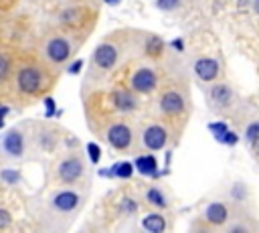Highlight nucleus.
Here are the masks:
<instances>
[{
    "label": "nucleus",
    "mask_w": 259,
    "mask_h": 233,
    "mask_svg": "<svg viewBox=\"0 0 259 233\" xmlns=\"http://www.w3.org/2000/svg\"><path fill=\"white\" fill-rule=\"evenodd\" d=\"M245 136H247L249 142H253V140L259 136V124H251V126L247 128V134H245Z\"/></svg>",
    "instance_id": "23"
},
{
    "label": "nucleus",
    "mask_w": 259,
    "mask_h": 233,
    "mask_svg": "<svg viewBox=\"0 0 259 233\" xmlns=\"http://www.w3.org/2000/svg\"><path fill=\"white\" fill-rule=\"evenodd\" d=\"M93 59H95V63H97L101 69H109V67H113L115 61H117V49L111 47V45H107V43H105V45H99V47L95 49Z\"/></svg>",
    "instance_id": "4"
},
{
    "label": "nucleus",
    "mask_w": 259,
    "mask_h": 233,
    "mask_svg": "<svg viewBox=\"0 0 259 233\" xmlns=\"http://www.w3.org/2000/svg\"><path fill=\"white\" fill-rule=\"evenodd\" d=\"M2 146H4V150H6L10 156H20V154H22V150H24V140H22V134H20V132H16V130L8 132V134L4 136Z\"/></svg>",
    "instance_id": "11"
},
{
    "label": "nucleus",
    "mask_w": 259,
    "mask_h": 233,
    "mask_svg": "<svg viewBox=\"0 0 259 233\" xmlns=\"http://www.w3.org/2000/svg\"><path fill=\"white\" fill-rule=\"evenodd\" d=\"M148 201H150L152 205H156V207H164V205H166L164 195H162L160 190H156V188H150V190H148Z\"/></svg>",
    "instance_id": "19"
},
{
    "label": "nucleus",
    "mask_w": 259,
    "mask_h": 233,
    "mask_svg": "<svg viewBox=\"0 0 259 233\" xmlns=\"http://www.w3.org/2000/svg\"><path fill=\"white\" fill-rule=\"evenodd\" d=\"M87 152H89L91 162H93V164H97V162H99V158H101V148H99L97 144L89 142V144H87Z\"/></svg>",
    "instance_id": "20"
},
{
    "label": "nucleus",
    "mask_w": 259,
    "mask_h": 233,
    "mask_svg": "<svg viewBox=\"0 0 259 233\" xmlns=\"http://www.w3.org/2000/svg\"><path fill=\"white\" fill-rule=\"evenodd\" d=\"M178 2H180V0H158L156 4H158V8H162V10H172V8L178 6Z\"/></svg>",
    "instance_id": "22"
},
{
    "label": "nucleus",
    "mask_w": 259,
    "mask_h": 233,
    "mask_svg": "<svg viewBox=\"0 0 259 233\" xmlns=\"http://www.w3.org/2000/svg\"><path fill=\"white\" fill-rule=\"evenodd\" d=\"M57 111H55V99L53 97H47L45 99V115L47 118H53Z\"/></svg>",
    "instance_id": "21"
},
{
    "label": "nucleus",
    "mask_w": 259,
    "mask_h": 233,
    "mask_svg": "<svg viewBox=\"0 0 259 233\" xmlns=\"http://www.w3.org/2000/svg\"><path fill=\"white\" fill-rule=\"evenodd\" d=\"M210 97L219 103V105H227L229 99H231V89L227 85H214L212 91H210Z\"/></svg>",
    "instance_id": "17"
},
{
    "label": "nucleus",
    "mask_w": 259,
    "mask_h": 233,
    "mask_svg": "<svg viewBox=\"0 0 259 233\" xmlns=\"http://www.w3.org/2000/svg\"><path fill=\"white\" fill-rule=\"evenodd\" d=\"M156 87V75L152 69L144 67V69H138L132 77V89L134 91H140V93H148Z\"/></svg>",
    "instance_id": "3"
},
{
    "label": "nucleus",
    "mask_w": 259,
    "mask_h": 233,
    "mask_svg": "<svg viewBox=\"0 0 259 233\" xmlns=\"http://www.w3.org/2000/svg\"><path fill=\"white\" fill-rule=\"evenodd\" d=\"M8 221H10V215H8V211H0V229H4L6 225H8Z\"/></svg>",
    "instance_id": "26"
},
{
    "label": "nucleus",
    "mask_w": 259,
    "mask_h": 233,
    "mask_svg": "<svg viewBox=\"0 0 259 233\" xmlns=\"http://www.w3.org/2000/svg\"><path fill=\"white\" fill-rule=\"evenodd\" d=\"M107 142L113 148L123 150V148H127L132 144V130L127 126H123V124H115V126H111L107 130Z\"/></svg>",
    "instance_id": "1"
},
{
    "label": "nucleus",
    "mask_w": 259,
    "mask_h": 233,
    "mask_svg": "<svg viewBox=\"0 0 259 233\" xmlns=\"http://www.w3.org/2000/svg\"><path fill=\"white\" fill-rule=\"evenodd\" d=\"M83 172V164L77 158H67L59 164V176L65 182H73L79 178V174Z\"/></svg>",
    "instance_id": "5"
},
{
    "label": "nucleus",
    "mask_w": 259,
    "mask_h": 233,
    "mask_svg": "<svg viewBox=\"0 0 259 233\" xmlns=\"http://www.w3.org/2000/svg\"><path fill=\"white\" fill-rule=\"evenodd\" d=\"M142 227H144L146 231H150V233H162V231L166 229V221H164L162 215L152 213V215H146V217L142 219Z\"/></svg>",
    "instance_id": "12"
},
{
    "label": "nucleus",
    "mask_w": 259,
    "mask_h": 233,
    "mask_svg": "<svg viewBox=\"0 0 259 233\" xmlns=\"http://www.w3.org/2000/svg\"><path fill=\"white\" fill-rule=\"evenodd\" d=\"M251 144H253V146H255V150H257V154H259V136H257V138H255V140H253V142H251Z\"/></svg>",
    "instance_id": "32"
},
{
    "label": "nucleus",
    "mask_w": 259,
    "mask_h": 233,
    "mask_svg": "<svg viewBox=\"0 0 259 233\" xmlns=\"http://www.w3.org/2000/svg\"><path fill=\"white\" fill-rule=\"evenodd\" d=\"M136 168H138V172L140 174H148V176H156L158 174V162H156V158L154 156H140L136 162Z\"/></svg>",
    "instance_id": "14"
},
{
    "label": "nucleus",
    "mask_w": 259,
    "mask_h": 233,
    "mask_svg": "<svg viewBox=\"0 0 259 233\" xmlns=\"http://www.w3.org/2000/svg\"><path fill=\"white\" fill-rule=\"evenodd\" d=\"M47 57L55 63H61L69 57V43L65 38H53L47 45Z\"/></svg>",
    "instance_id": "7"
},
{
    "label": "nucleus",
    "mask_w": 259,
    "mask_h": 233,
    "mask_svg": "<svg viewBox=\"0 0 259 233\" xmlns=\"http://www.w3.org/2000/svg\"><path fill=\"white\" fill-rule=\"evenodd\" d=\"M144 144H146L150 150H160V148H164V144H166V130L160 128V126H150V128L144 132Z\"/></svg>",
    "instance_id": "6"
},
{
    "label": "nucleus",
    "mask_w": 259,
    "mask_h": 233,
    "mask_svg": "<svg viewBox=\"0 0 259 233\" xmlns=\"http://www.w3.org/2000/svg\"><path fill=\"white\" fill-rule=\"evenodd\" d=\"M2 180H6L8 184H14L18 180V174L12 172V170H2Z\"/></svg>",
    "instance_id": "24"
},
{
    "label": "nucleus",
    "mask_w": 259,
    "mask_h": 233,
    "mask_svg": "<svg viewBox=\"0 0 259 233\" xmlns=\"http://www.w3.org/2000/svg\"><path fill=\"white\" fill-rule=\"evenodd\" d=\"M81 67H83V61H81V59H77V61L69 67V73H71V75H75V73H79V69H81Z\"/></svg>",
    "instance_id": "27"
},
{
    "label": "nucleus",
    "mask_w": 259,
    "mask_h": 233,
    "mask_svg": "<svg viewBox=\"0 0 259 233\" xmlns=\"http://www.w3.org/2000/svg\"><path fill=\"white\" fill-rule=\"evenodd\" d=\"M113 103H115V107L121 109V111H130V109L136 107V101H134V97H132L127 91H115V93H113Z\"/></svg>",
    "instance_id": "15"
},
{
    "label": "nucleus",
    "mask_w": 259,
    "mask_h": 233,
    "mask_svg": "<svg viewBox=\"0 0 259 233\" xmlns=\"http://www.w3.org/2000/svg\"><path fill=\"white\" fill-rule=\"evenodd\" d=\"M0 63H2V79H4L8 75V61H6V57H2Z\"/></svg>",
    "instance_id": "30"
},
{
    "label": "nucleus",
    "mask_w": 259,
    "mask_h": 233,
    "mask_svg": "<svg viewBox=\"0 0 259 233\" xmlns=\"http://www.w3.org/2000/svg\"><path fill=\"white\" fill-rule=\"evenodd\" d=\"M18 87L24 93H36L40 87V73L34 67H24L18 73Z\"/></svg>",
    "instance_id": "2"
},
{
    "label": "nucleus",
    "mask_w": 259,
    "mask_h": 233,
    "mask_svg": "<svg viewBox=\"0 0 259 233\" xmlns=\"http://www.w3.org/2000/svg\"><path fill=\"white\" fill-rule=\"evenodd\" d=\"M237 140H239V138H237V136H235L233 132H227V134H225V140H223V142H225V144H237Z\"/></svg>",
    "instance_id": "28"
},
{
    "label": "nucleus",
    "mask_w": 259,
    "mask_h": 233,
    "mask_svg": "<svg viewBox=\"0 0 259 233\" xmlns=\"http://www.w3.org/2000/svg\"><path fill=\"white\" fill-rule=\"evenodd\" d=\"M172 47L180 51V49H182V41H180V38H178V41H174V43H172Z\"/></svg>",
    "instance_id": "31"
},
{
    "label": "nucleus",
    "mask_w": 259,
    "mask_h": 233,
    "mask_svg": "<svg viewBox=\"0 0 259 233\" xmlns=\"http://www.w3.org/2000/svg\"><path fill=\"white\" fill-rule=\"evenodd\" d=\"M105 2H107V4H117L119 0H105Z\"/></svg>",
    "instance_id": "33"
},
{
    "label": "nucleus",
    "mask_w": 259,
    "mask_h": 233,
    "mask_svg": "<svg viewBox=\"0 0 259 233\" xmlns=\"http://www.w3.org/2000/svg\"><path fill=\"white\" fill-rule=\"evenodd\" d=\"M255 8H257V10H259V0H255Z\"/></svg>",
    "instance_id": "34"
},
{
    "label": "nucleus",
    "mask_w": 259,
    "mask_h": 233,
    "mask_svg": "<svg viewBox=\"0 0 259 233\" xmlns=\"http://www.w3.org/2000/svg\"><path fill=\"white\" fill-rule=\"evenodd\" d=\"M208 130H210V132H212V134L217 136V140H219V142H223V140H225V134L229 132V128H227V124H223V122H217V124H210V126H208Z\"/></svg>",
    "instance_id": "18"
},
{
    "label": "nucleus",
    "mask_w": 259,
    "mask_h": 233,
    "mask_svg": "<svg viewBox=\"0 0 259 233\" xmlns=\"http://www.w3.org/2000/svg\"><path fill=\"white\" fill-rule=\"evenodd\" d=\"M53 205H55V209L65 211V213H67V211H73V209L79 205V195H75L73 190H61V192L55 195Z\"/></svg>",
    "instance_id": "10"
},
{
    "label": "nucleus",
    "mask_w": 259,
    "mask_h": 233,
    "mask_svg": "<svg viewBox=\"0 0 259 233\" xmlns=\"http://www.w3.org/2000/svg\"><path fill=\"white\" fill-rule=\"evenodd\" d=\"M204 217H206V221L219 225V223H223L227 219V207L221 205V203H210L206 207V211H204Z\"/></svg>",
    "instance_id": "13"
},
{
    "label": "nucleus",
    "mask_w": 259,
    "mask_h": 233,
    "mask_svg": "<svg viewBox=\"0 0 259 233\" xmlns=\"http://www.w3.org/2000/svg\"><path fill=\"white\" fill-rule=\"evenodd\" d=\"M182 107H184V101H182V97H180L176 91H168V93H164L162 99H160V109H162L164 113L174 115V113H180Z\"/></svg>",
    "instance_id": "8"
},
{
    "label": "nucleus",
    "mask_w": 259,
    "mask_h": 233,
    "mask_svg": "<svg viewBox=\"0 0 259 233\" xmlns=\"http://www.w3.org/2000/svg\"><path fill=\"white\" fill-rule=\"evenodd\" d=\"M134 168H136V164H132V162H119V164H113L111 166V170L109 172H103V174H107V176H119V178H130L132 176V172H134Z\"/></svg>",
    "instance_id": "16"
},
{
    "label": "nucleus",
    "mask_w": 259,
    "mask_h": 233,
    "mask_svg": "<svg viewBox=\"0 0 259 233\" xmlns=\"http://www.w3.org/2000/svg\"><path fill=\"white\" fill-rule=\"evenodd\" d=\"M160 47H162V43H160L158 38H154V41L150 43V47H148V51L152 53V57H156V53H158V49H160Z\"/></svg>",
    "instance_id": "25"
},
{
    "label": "nucleus",
    "mask_w": 259,
    "mask_h": 233,
    "mask_svg": "<svg viewBox=\"0 0 259 233\" xmlns=\"http://www.w3.org/2000/svg\"><path fill=\"white\" fill-rule=\"evenodd\" d=\"M123 209H125V211H130V213H134V211H136V203H132V199H125Z\"/></svg>",
    "instance_id": "29"
},
{
    "label": "nucleus",
    "mask_w": 259,
    "mask_h": 233,
    "mask_svg": "<svg viewBox=\"0 0 259 233\" xmlns=\"http://www.w3.org/2000/svg\"><path fill=\"white\" fill-rule=\"evenodd\" d=\"M194 71L202 81H212L219 75V65L214 59H198L194 65Z\"/></svg>",
    "instance_id": "9"
}]
</instances>
